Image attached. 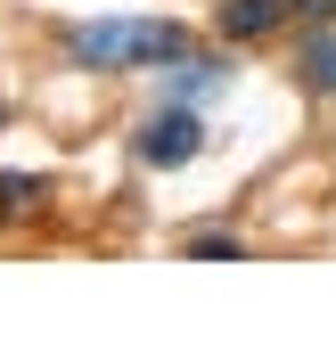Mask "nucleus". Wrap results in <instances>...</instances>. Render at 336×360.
<instances>
[{"instance_id": "obj_1", "label": "nucleus", "mask_w": 336, "mask_h": 360, "mask_svg": "<svg viewBox=\"0 0 336 360\" xmlns=\"http://www.w3.org/2000/svg\"><path fill=\"white\" fill-rule=\"evenodd\" d=\"M189 49V25L173 17H99V25H74L66 33V58L90 74H132V66H173Z\"/></svg>"}, {"instance_id": "obj_6", "label": "nucleus", "mask_w": 336, "mask_h": 360, "mask_svg": "<svg viewBox=\"0 0 336 360\" xmlns=\"http://www.w3.org/2000/svg\"><path fill=\"white\" fill-rule=\"evenodd\" d=\"M42 197H49V180H42V172H0V213H8V221L42 213Z\"/></svg>"}, {"instance_id": "obj_3", "label": "nucleus", "mask_w": 336, "mask_h": 360, "mask_svg": "<svg viewBox=\"0 0 336 360\" xmlns=\"http://www.w3.org/2000/svg\"><path fill=\"white\" fill-rule=\"evenodd\" d=\"M230 82H238V66H230V58H197V49H180L173 66H164V98H180V107H205V98H222Z\"/></svg>"}, {"instance_id": "obj_8", "label": "nucleus", "mask_w": 336, "mask_h": 360, "mask_svg": "<svg viewBox=\"0 0 336 360\" xmlns=\"http://www.w3.org/2000/svg\"><path fill=\"white\" fill-rule=\"evenodd\" d=\"M295 17H320V25H336V0H287Z\"/></svg>"}, {"instance_id": "obj_7", "label": "nucleus", "mask_w": 336, "mask_h": 360, "mask_svg": "<svg viewBox=\"0 0 336 360\" xmlns=\"http://www.w3.org/2000/svg\"><path fill=\"white\" fill-rule=\"evenodd\" d=\"M189 262H247V238H222V229H205V238H180Z\"/></svg>"}, {"instance_id": "obj_4", "label": "nucleus", "mask_w": 336, "mask_h": 360, "mask_svg": "<svg viewBox=\"0 0 336 360\" xmlns=\"http://www.w3.org/2000/svg\"><path fill=\"white\" fill-rule=\"evenodd\" d=\"M295 8L287 0H222V41H263V33H279V25H287Z\"/></svg>"}, {"instance_id": "obj_5", "label": "nucleus", "mask_w": 336, "mask_h": 360, "mask_svg": "<svg viewBox=\"0 0 336 360\" xmlns=\"http://www.w3.org/2000/svg\"><path fill=\"white\" fill-rule=\"evenodd\" d=\"M295 74H304V90L336 98V25H312V33H304V49H295Z\"/></svg>"}, {"instance_id": "obj_2", "label": "nucleus", "mask_w": 336, "mask_h": 360, "mask_svg": "<svg viewBox=\"0 0 336 360\" xmlns=\"http://www.w3.org/2000/svg\"><path fill=\"white\" fill-rule=\"evenodd\" d=\"M139 164H156V172H180V164H197L205 156V115L197 107H180V98H164L148 123H139Z\"/></svg>"}]
</instances>
